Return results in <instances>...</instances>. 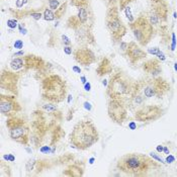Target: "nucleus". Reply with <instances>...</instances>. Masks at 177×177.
Listing matches in <instances>:
<instances>
[{
  "label": "nucleus",
  "mask_w": 177,
  "mask_h": 177,
  "mask_svg": "<svg viewBox=\"0 0 177 177\" xmlns=\"http://www.w3.org/2000/svg\"><path fill=\"white\" fill-rule=\"evenodd\" d=\"M120 172L129 176H147L151 172L159 170L161 164L151 156L141 153H128L120 157L116 163Z\"/></svg>",
  "instance_id": "obj_1"
},
{
  "label": "nucleus",
  "mask_w": 177,
  "mask_h": 177,
  "mask_svg": "<svg viewBox=\"0 0 177 177\" xmlns=\"http://www.w3.org/2000/svg\"><path fill=\"white\" fill-rule=\"evenodd\" d=\"M135 83L136 80L125 71L116 69L111 73L106 86V96L108 99L125 101L128 103Z\"/></svg>",
  "instance_id": "obj_2"
},
{
  "label": "nucleus",
  "mask_w": 177,
  "mask_h": 177,
  "mask_svg": "<svg viewBox=\"0 0 177 177\" xmlns=\"http://www.w3.org/2000/svg\"><path fill=\"white\" fill-rule=\"evenodd\" d=\"M69 141L77 150H87L99 141V134L90 120H80L74 125L70 134Z\"/></svg>",
  "instance_id": "obj_3"
},
{
  "label": "nucleus",
  "mask_w": 177,
  "mask_h": 177,
  "mask_svg": "<svg viewBox=\"0 0 177 177\" xmlns=\"http://www.w3.org/2000/svg\"><path fill=\"white\" fill-rule=\"evenodd\" d=\"M42 97L43 99L53 103H60L67 96V83L61 76L50 74L42 80Z\"/></svg>",
  "instance_id": "obj_4"
},
{
  "label": "nucleus",
  "mask_w": 177,
  "mask_h": 177,
  "mask_svg": "<svg viewBox=\"0 0 177 177\" xmlns=\"http://www.w3.org/2000/svg\"><path fill=\"white\" fill-rule=\"evenodd\" d=\"M117 4H119V0H115L107 4V11L105 16L106 27L115 43L120 42L127 34V26L124 25L120 16V8Z\"/></svg>",
  "instance_id": "obj_5"
},
{
  "label": "nucleus",
  "mask_w": 177,
  "mask_h": 177,
  "mask_svg": "<svg viewBox=\"0 0 177 177\" xmlns=\"http://www.w3.org/2000/svg\"><path fill=\"white\" fill-rule=\"evenodd\" d=\"M138 81L147 98H162L171 89L170 83L161 76L156 78L147 76Z\"/></svg>",
  "instance_id": "obj_6"
},
{
  "label": "nucleus",
  "mask_w": 177,
  "mask_h": 177,
  "mask_svg": "<svg viewBox=\"0 0 177 177\" xmlns=\"http://www.w3.org/2000/svg\"><path fill=\"white\" fill-rule=\"evenodd\" d=\"M10 139L16 143L27 146L30 140V128L26 121L18 116L8 117L6 120Z\"/></svg>",
  "instance_id": "obj_7"
},
{
  "label": "nucleus",
  "mask_w": 177,
  "mask_h": 177,
  "mask_svg": "<svg viewBox=\"0 0 177 177\" xmlns=\"http://www.w3.org/2000/svg\"><path fill=\"white\" fill-rule=\"evenodd\" d=\"M129 29L141 47H146L154 38L155 29L146 15H140L133 22H129Z\"/></svg>",
  "instance_id": "obj_8"
},
{
  "label": "nucleus",
  "mask_w": 177,
  "mask_h": 177,
  "mask_svg": "<svg viewBox=\"0 0 177 177\" xmlns=\"http://www.w3.org/2000/svg\"><path fill=\"white\" fill-rule=\"evenodd\" d=\"M149 10L146 15L151 25L154 26H160L167 20L169 14V6L165 0H149Z\"/></svg>",
  "instance_id": "obj_9"
},
{
  "label": "nucleus",
  "mask_w": 177,
  "mask_h": 177,
  "mask_svg": "<svg viewBox=\"0 0 177 177\" xmlns=\"http://www.w3.org/2000/svg\"><path fill=\"white\" fill-rule=\"evenodd\" d=\"M134 113H135L134 117L136 120L141 121V123H152V121H155L162 117L165 111L159 105L144 104L143 106L136 109Z\"/></svg>",
  "instance_id": "obj_10"
},
{
  "label": "nucleus",
  "mask_w": 177,
  "mask_h": 177,
  "mask_svg": "<svg viewBox=\"0 0 177 177\" xmlns=\"http://www.w3.org/2000/svg\"><path fill=\"white\" fill-rule=\"evenodd\" d=\"M129 111V109L127 102L108 99L107 112L109 119L113 123H116L117 125H123L128 120Z\"/></svg>",
  "instance_id": "obj_11"
},
{
  "label": "nucleus",
  "mask_w": 177,
  "mask_h": 177,
  "mask_svg": "<svg viewBox=\"0 0 177 177\" xmlns=\"http://www.w3.org/2000/svg\"><path fill=\"white\" fill-rule=\"evenodd\" d=\"M22 111L20 103L18 102L16 95H4L0 96V112L2 116L11 117L15 116Z\"/></svg>",
  "instance_id": "obj_12"
},
{
  "label": "nucleus",
  "mask_w": 177,
  "mask_h": 177,
  "mask_svg": "<svg viewBox=\"0 0 177 177\" xmlns=\"http://www.w3.org/2000/svg\"><path fill=\"white\" fill-rule=\"evenodd\" d=\"M146 99H147V97L145 96L143 90L141 88L139 81L136 80L135 86H134V89L131 93V96H129V99L128 101L129 109L132 111H135L136 109H138L145 104V100Z\"/></svg>",
  "instance_id": "obj_13"
},
{
  "label": "nucleus",
  "mask_w": 177,
  "mask_h": 177,
  "mask_svg": "<svg viewBox=\"0 0 177 177\" xmlns=\"http://www.w3.org/2000/svg\"><path fill=\"white\" fill-rule=\"evenodd\" d=\"M124 55L128 58V60L132 65L137 64V63L144 60V59L147 57V53L145 52L140 47V45L136 42L129 43L128 50L125 51V53Z\"/></svg>",
  "instance_id": "obj_14"
},
{
  "label": "nucleus",
  "mask_w": 177,
  "mask_h": 177,
  "mask_svg": "<svg viewBox=\"0 0 177 177\" xmlns=\"http://www.w3.org/2000/svg\"><path fill=\"white\" fill-rule=\"evenodd\" d=\"M73 56H74V60L78 64L83 66H89L96 62L95 54L93 53L92 50L88 49L87 47H82V48L75 50Z\"/></svg>",
  "instance_id": "obj_15"
},
{
  "label": "nucleus",
  "mask_w": 177,
  "mask_h": 177,
  "mask_svg": "<svg viewBox=\"0 0 177 177\" xmlns=\"http://www.w3.org/2000/svg\"><path fill=\"white\" fill-rule=\"evenodd\" d=\"M19 79V75L10 71L4 72L2 71L1 74V88L6 89L17 95V82Z\"/></svg>",
  "instance_id": "obj_16"
},
{
  "label": "nucleus",
  "mask_w": 177,
  "mask_h": 177,
  "mask_svg": "<svg viewBox=\"0 0 177 177\" xmlns=\"http://www.w3.org/2000/svg\"><path fill=\"white\" fill-rule=\"evenodd\" d=\"M142 70L144 71V73L147 74V76L152 78L160 77L163 72L162 64L158 59H150V60L145 61L142 64Z\"/></svg>",
  "instance_id": "obj_17"
},
{
  "label": "nucleus",
  "mask_w": 177,
  "mask_h": 177,
  "mask_svg": "<svg viewBox=\"0 0 177 177\" xmlns=\"http://www.w3.org/2000/svg\"><path fill=\"white\" fill-rule=\"evenodd\" d=\"M75 38L76 41L80 45H91L94 44V37L91 33V26L87 25H81L75 30Z\"/></svg>",
  "instance_id": "obj_18"
},
{
  "label": "nucleus",
  "mask_w": 177,
  "mask_h": 177,
  "mask_svg": "<svg viewBox=\"0 0 177 177\" xmlns=\"http://www.w3.org/2000/svg\"><path fill=\"white\" fill-rule=\"evenodd\" d=\"M25 59V70L44 71L46 68V62L41 57L35 55H26Z\"/></svg>",
  "instance_id": "obj_19"
},
{
  "label": "nucleus",
  "mask_w": 177,
  "mask_h": 177,
  "mask_svg": "<svg viewBox=\"0 0 177 177\" xmlns=\"http://www.w3.org/2000/svg\"><path fill=\"white\" fill-rule=\"evenodd\" d=\"M95 71H96L97 76L99 77H103L105 75H107V74H111L113 72V70H112L111 62L109 61V59L105 57L102 58L101 61L98 63Z\"/></svg>",
  "instance_id": "obj_20"
},
{
  "label": "nucleus",
  "mask_w": 177,
  "mask_h": 177,
  "mask_svg": "<svg viewBox=\"0 0 177 177\" xmlns=\"http://www.w3.org/2000/svg\"><path fill=\"white\" fill-rule=\"evenodd\" d=\"M10 68L13 71H18L25 68V59L23 58H15L10 62Z\"/></svg>",
  "instance_id": "obj_21"
},
{
  "label": "nucleus",
  "mask_w": 177,
  "mask_h": 177,
  "mask_svg": "<svg viewBox=\"0 0 177 177\" xmlns=\"http://www.w3.org/2000/svg\"><path fill=\"white\" fill-rule=\"evenodd\" d=\"M71 5L80 8V7H89V0H70Z\"/></svg>",
  "instance_id": "obj_22"
},
{
  "label": "nucleus",
  "mask_w": 177,
  "mask_h": 177,
  "mask_svg": "<svg viewBox=\"0 0 177 177\" xmlns=\"http://www.w3.org/2000/svg\"><path fill=\"white\" fill-rule=\"evenodd\" d=\"M66 8H67V2L63 3V4L61 5V7H59V8L56 10V17L60 18L62 16H64V14L66 12Z\"/></svg>",
  "instance_id": "obj_23"
},
{
  "label": "nucleus",
  "mask_w": 177,
  "mask_h": 177,
  "mask_svg": "<svg viewBox=\"0 0 177 177\" xmlns=\"http://www.w3.org/2000/svg\"><path fill=\"white\" fill-rule=\"evenodd\" d=\"M44 18L46 19V20H48V21H52V20H54L55 18H56V14H55L52 10L46 9L45 12H44Z\"/></svg>",
  "instance_id": "obj_24"
},
{
  "label": "nucleus",
  "mask_w": 177,
  "mask_h": 177,
  "mask_svg": "<svg viewBox=\"0 0 177 177\" xmlns=\"http://www.w3.org/2000/svg\"><path fill=\"white\" fill-rule=\"evenodd\" d=\"M134 1H135V0H119V8H120V11L125 10Z\"/></svg>",
  "instance_id": "obj_25"
},
{
  "label": "nucleus",
  "mask_w": 177,
  "mask_h": 177,
  "mask_svg": "<svg viewBox=\"0 0 177 177\" xmlns=\"http://www.w3.org/2000/svg\"><path fill=\"white\" fill-rule=\"evenodd\" d=\"M49 6L51 9L57 10L59 8V1L58 0H49Z\"/></svg>",
  "instance_id": "obj_26"
},
{
  "label": "nucleus",
  "mask_w": 177,
  "mask_h": 177,
  "mask_svg": "<svg viewBox=\"0 0 177 177\" xmlns=\"http://www.w3.org/2000/svg\"><path fill=\"white\" fill-rule=\"evenodd\" d=\"M150 156L152 157L153 159H155L156 161H158V162H160V163H163V164L165 163V162H164V160H163L162 158H161V157H159V156L157 155L156 153H154V152H151V153H150Z\"/></svg>",
  "instance_id": "obj_27"
},
{
  "label": "nucleus",
  "mask_w": 177,
  "mask_h": 177,
  "mask_svg": "<svg viewBox=\"0 0 177 177\" xmlns=\"http://www.w3.org/2000/svg\"><path fill=\"white\" fill-rule=\"evenodd\" d=\"M128 47H129V43L120 42V51L123 52V54H125V51L128 50Z\"/></svg>",
  "instance_id": "obj_28"
},
{
  "label": "nucleus",
  "mask_w": 177,
  "mask_h": 177,
  "mask_svg": "<svg viewBox=\"0 0 177 177\" xmlns=\"http://www.w3.org/2000/svg\"><path fill=\"white\" fill-rule=\"evenodd\" d=\"M22 47H23V42L21 40L15 41V43H14V48L15 49H22Z\"/></svg>",
  "instance_id": "obj_29"
},
{
  "label": "nucleus",
  "mask_w": 177,
  "mask_h": 177,
  "mask_svg": "<svg viewBox=\"0 0 177 177\" xmlns=\"http://www.w3.org/2000/svg\"><path fill=\"white\" fill-rule=\"evenodd\" d=\"M7 25L11 29H15V26H16V20H14V19H9V20H7Z\"/></svg>",
  "instance_id": "obj_30"
},
{
  "label": "nucleus",
  "mask_w": 177,
  "mask_h": 177,
  "mask_svg": "<svg viewBox=\"0 0 177 177\" xmlns=\"http://www.w3.org/2000/svg\"><path fill=\"white\" fill-rule=\"evenodd\" d=\"M149 53L150 54H152V55H158V53L160 52V49H158V48H151V49H149V51H148Z\"/></svg>",
  "instance_id": "obj_31"
},
{
  "label": "nucleus",
  "mask_w": 177,
  "mask_h": 177,
  "mask_svg": "<svg viewBox=\"0 0 177 177\" xmlns=\"http://www.w3.org/2000/svg\"><path fill=\"white\" fill-rule=\"evenodd\" d=\"M64 52H65L66 55H71V54H72V48H71L70 46H67V47H65V48H64Z\"/></svg>",
  "instance_id": "obj_32"
},
{
  "label": "nucleus",
  "mask_w": 177,
  "mask_h": 177,
  "mask_svg": "<svg viewBox=\"0 0 177 177\" xmlns=\"http://www.w3.org/2000/svg\"><path fill=\"white\" fill-rule=\"evenodd\" d=\"M3 158H4L5 160H7V161H10V162H12V161H14V156H12V155H4L3 156Z\"/></svg>",
  "instance_id": "obj_33"
},
{
  "label": "nucleus",
  "mask_w": 177,
  "mask_h": 177,
  "mask_svg": "<svg viewBox=\"0 0 177 177\" xmlns=\"http://www.w3.org/2000/svg\"><path fill=\"white\" fill-rule=\"evenodd\" d=\"M62 39H63V42H64V44H65V45H67V46H70V45H71L70 40L66 37V35H63Z\"/></svg>",
  "instance_id": "obj_34"
},
{
  "label": "nucleus",
  "mask_w": 177,
  "mask_h": 177,
  "mask_svg": "<svg viewBox=\"0 0 177 177\" xmlns=\"http://www.w3.org/2000/svg\"><path fill=\"white\" fill-rule=\"evenodd\" d=\"M26 1H27V0H17V1H16V6L17 7H21V6H23L25 3H26Z\"/></svg>",
  "instance_id": "obj_35"
},
{
  "label": "nucleus",
  "mask_w": 177,
  "mask_h": 177,
  "mask_svg": "<svg viewBox=\"0 0 177 177\" xmlns=\"http://www.w3.org/2000/svg\"><path fill=\"white\" fill-rule=\"evenodd\" d=\"M157 57L159 58V60H160V61H165V60H166V58H165L164 54H163L162 52H161V51L158 53V55H157Z\"/></svg>",
  "instance_id": "obj_36"
},
{
  "label": "nucleus",
  "mask_w": 177,
  "mask_h": 177,
  "mask_svg": "<svg viewBox=\"0 0 177 177\" xmlns=\"http://www.w3.org/2000/svg\"><path fill=\"white\" fill-rule=\"evenodd\" d=\"M174 161H175V158L172 155H169L166 158V162L167 163H172V162H174Z\"/></svg>",
  "instance_id": "obj_37"
},
{
  "label": "nucleus",
  "mask_w": 177,
  "mask_h": 177,
  "mask_svg": "<svg viewBox=\"0 0 177 177\" xmlns=\"http://www.w3.org/2000/svg\"><path fill=\"white\" fill-rule=\"evenodd\" d=\"M31 16H33L34 19H40L42 17V14L41 13H31Z\"/></svg>",
  "instance_id": "obj_38"
},
{
  "label": "nucleus",
  "mask_w": 177,
  "mask_h": 177,
  "mask_svg": "<svg viewBox=\"0 0 177 177\" xmlns=\"http://www.w3.org/2000/svg\"><path fill=\"white\" fill-rule=\"evenodd\" d=\"M172 40H173V42H172V51L175 49V44H176V42H175V34H172Z\"/></svg>",
  "instance_id": "obj_39"
},
{
  "label": "nucleus",
  "mask_w": 177,
  "mask_h": 177,
  "mask_svg": "<svg viewBox=\"0 0 177 177\" xmlns=\"http://www.w3.org/2000/svg\"><path fill=\"white\" fill-rule=\"evenodd\" d=\"M129 129H136V127H137V125H136V124H135V123H134V121H133V123H131V124L129 125Z\"/></svg>",
  "instance_id": "obj_40"
},
{
  "label": "nucleus",
  "mask_w": 177,
  "mask_h": 177,
  "mask_svg": "<svg viewBox=\"0 0 177 177\" xmlns=\"http://www.w3.org/2000/svg\"><path fill=\"white\" fill-rule=\"evenodd\" d=\"M73 70L75 71L76 73H81V69H80V68H78L77 66H74V67H73Z\"/></svg>",
  "instance_id": "obj_41"
},
{
  "label": "nucleus",
  "mask_w": 177,
  "mask_h": 177,
  "mask_svg": "<svg viewBox=\"0 0 177 177\" xmlns=\"http://www.w3.org/2000/svg\"><path fill=\"white\" fill-rule=\"evenodd\" d=\"M90 87H91L90 83H85V90L86 91H90Z\"/></svg>",
  "instance_id": "obj_42"
},
{
  "label": "nucleus",
  "mask_w": 177,
  "mask_h": 177,
  "mask_svg": "<svg viewBox=\"0 0 177 177\" xmlns=\"http://www.w3.org/2000/svg\"><path fill=\"white\" fill-rule=\"evenodd\" d=\"M163 146H161V145H159V146H157V151H158V152H163Z\"/></svg>",
  "instance_id": "obj_43"
},
{
  "label": "nucleus",
  "mask_w": 177,
  "mask_h": 177,
  "mask_svg": "<svg viewBox=\"0 0 177 177\" xmlns=\"http://www.w3.org/2000/svg\"><path fill=\"white\" fill-rule=\"evenodd\" d=\"M163 152L165 153V154H169V150H168V148H167V147H164V149H163Z\"/></svg>",
  "instance_id": "obj_44"
},
{
  "label": "nucleus",
  "mask_w": 177,
  "mask_h": 177,
  "mask_svg": "<svg viewBox=\"0 0 177 177\" xmlns=\"http://www.w3.org/2000/svg\"><path fill=\"white\" fill-rule=\"evenodd\" d=\"M81 82H82L83 84H85V83H86V78H85V77H81Z\"/></svg>",
  "instance_id": "obj_45"
},
{
  "label": "nucleus",
  "mask_w": 177,
  "mask_h": 177,
  "mask_svg": "<svg viewBox=\"0 0 177 177\" xmlns=\"http://www.w3.org/2000/svg\"><path fill=\"white\" fill-rule=\"evenodd\" d=\"M103 1L106 2V4H109V3L112 2V1H115V0H103Z\"/></svg>",
  "instance_id": "obj_46"
}]
</instances>
